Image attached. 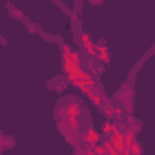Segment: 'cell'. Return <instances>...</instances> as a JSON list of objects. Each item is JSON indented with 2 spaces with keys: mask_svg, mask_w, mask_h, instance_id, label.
Returning <instances> with one entry per match:
<instances>
[{
  "mask_svg": "<svg viewBox=\"0 0 155 155\" xmlns=\"http://www.w3.org/2000/svg\"><path fill=\"white\" fill-rule=\"evenodd\" d=\"M55 120L66 142L75 150L81 148L82 137L86 130L91 126V119L86 104L79 97H73V95L62 97L55 106Z\"/></svg>",
  "mask_w": 155,
  "mask_h": 155,
  "instance_id": "6da1fadb",
  "label": "cell"
},
{
  "mask_svg": "<svg viewBox=\"0 0 155 155\" xmlns=\"http://www.w3.org/2000/svg\"><path fill=\"white\" fill-rule=\"evenodd\" d=\"M115 106H119L126 115H131V110H133V90L130 88V86H122L119 91H117V95H115V102H113Z\"/></svg>",
  "mask_w": 155,
  "mask_h": 155,
  "instance_id": "7a4b0ae2",
  "label": "cell"
},
{
  "mask_svg": "<svg viewBox=\"0 0 155 155\" xmlns=\"http://www.w3.org/2000/svg\"><path fill=\"white\" fill-rule=\"evenodd\" d=\"M97 144H101V133H99L93 126H90V128L86 130L84 137H82L81 148H91V146H97Z\"/></svg>",
  "mask_w": 155,
  "mask_h": 155,
  "instance_id": "3957f363",
  "label": "cell"
},
{
  "mask_svg": "<svg viewBox=\"0 0 155 155\" xmlns=\"http://www.w3.org/2000/svg\"><path fill=\"white\" fill-rule=\"evenodd\" d=\"M81 46H82V49H84V53L90 57V58H95V55H97V44H93L91 42V38H90V35L88 33H81Z\"/></svg>",
  "mask_w": 155,
  "mask_h": 155,
  "instance_id": "277c9868",
  "label": "cell"
},
{
  "mask_svg": "<svg viewBox=\"0 0 155 155\" xmlns=\"http://www.w3.org/2000/svg\"><path fill=\"white\" fill-rule=\"evenodd\" d=\"M95 60H101V62H104V64H108V62H110L108 49H106V46H104V44H99V46H97V55H95Z\"/></svg>",
  "mask_w": 155,
  "mask_h": 155,
  "instance_id": "5b68a950",
  "label": "cell"
},
{
  "mask_svg": "<svg viewBox=\"0 0 155 155\" xmlns=\"http://www.w3.org/2000/svg\"><path fill=\"white\" fill-rule=\"evenodd\" d=\"M130 155H142V146H140V142H137V140L131 142V146H130Z\"/></svg>",
  "mask_w": 155,
  "mask_h": 155,
  "instance_id": "8992f818",
  "label": "cell"
},
{
  "mask_svg": "<svg viewBox=\"0 0 155 155\" xmlns=\"http://www.w3.org/2000/svg\"><path fill=\"white\" fill-rule=\"evenodd\" d=\"M9 142H11V140H9L8 137H4L2 133H0V151H2L4 148H8V144H9Z\"/></svg>",
  "mask_w": 155,
  "mask_h": 155,
  "instance_id": "52a82bcc",
  "label": "cell"
}]
</instances>
